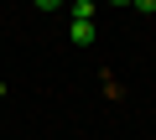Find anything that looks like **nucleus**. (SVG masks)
Here are the masks:
<instances>
[{
  "label": "nucleus",
  "instance_id": "obj_6",
  "mask_svg": "<svg viewBox=\"0 0 156 140\" xmlns=\"http://www.w3.org/2000/svg\"><path fill=\"white\" fill-rule=\"evenodd\" d=\"M125 5H130V0H125Z\"/></svg>",
  "mask_w": 156,
  "mask_h": 140
},
{
  "label": "nucleus",
  "instance_id": "obj_4",
  "mask_svg": "<svg viewBox=\"0 0 156 140\" xmlns=\"http://www.w3.org/2000/svg\"><path fill=\"white\" fill-rule=\"evenodd\" d=\"M37 5H42V11H57V5H62V0H37Z\"/></svg>",
  "mask_w": 156,
  "mask_h": 140
},
{
  "label": "nucleus",
  "instance_id": "obj_3",
  "mask_svg": "<svg viewBox=\"0 0 156 140\" xmlns=\"http://www.w3.org/2000/svg\"><path fill=\"white\" fill-rule=\"evenodd\" d=\"M130 5H135V11H146V16H151V11H156V0H130Z\"/></svg>",
  "mask_w": 156,
  "mask_h": 140
},
{
  "label": "nucleus",
  "instance_id": "obj_2",
  "mask_svg": "<svg viewBox=\"0 0 156 140\" xmlns=\"http://www.w3.org/2000/svg\"><path fill=\"white\" fill-rule=\"evenodd\" d=\"M68 11H73V21H94V0H68Z\"/></svg>",
  "mask_w": 156,
  "mask_h": 140
},
{
  "label": "nucleus",
  "instance_id": "obj_1",
  "mask_svg": "<svg viewBox=\"0 0 156 140\" xmlns=\"http://www.w3.org/2000/svg\"><path fill=\"white\" fill-rule=\"evenodd\" d=\"M68 36H73L78 47H89V42H94V21H73V26H68Z\"/></svg>",
  "mask_w": 156,
  "mask_h": 140
},
{
  "label": "nucleus",
  "instance_id": "obj_5",
  "mask_svg": "<svg viewBox=\"0 0 156 140\" xmlns=\"http://www.w3.org/2000/svg\"><path fill=\"white\" fill-rule=\"evenodd\" d=\"M0 99H5V83H0Z\"/></svg>",
  "mask_w": 156,
  "mask_h": 140
}]
</instances>
